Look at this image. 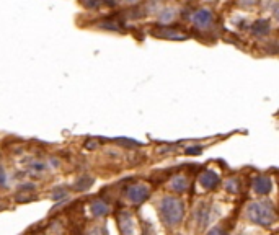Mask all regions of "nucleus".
Returning a JSON list of instances; mask_svg holds the SVG:
<instances>
[{
  "instance_id": "nucleus-20",
  "label": "nucleus",
  "mask_w": 279,
  "mask_h": 235,
  "mask_svg": "<svg viewBox=\"0 0 279 235\" xmlns=\"http://www.w3.org/2000/svg\"><path fill=\"white\" fill-rule=\"evenodd\" d=\"M209 235H225V232L222 231V229H219V227H214V229H212V231L209 232Z\"/></svg>"
},
{
  "instance_id": "nucleus-9",
  "label": "nucleus",
  "mask_w": 279,
  "mask_h": 235,
  "mask_svg": "<svg viewBox=\"0 0 279 235\" xmlns=\"http://www.w3.org/2000/svg\"><path fill=\"white\" fill-rule=\"evenodd\" d=\"M176 15H178V10L175 7H164V8H160V12L157 13V17H159L160 25H170L176 18Z\"/></svg>"
},
{
  "instance_id": "nucleus-5",
  "label": "nucleus",
  "mask_w": 279,
  "mask_h": 235,
  "mask_svg": "<svg viewBox=\"0 0 279 235\" xmlns=\"http://www.w3.org/2000/svg\"><path fill=\"white\" fill-rule=\"evenodd\" d=\"M273 183L268 176H256L253 180V190H255L258 195H268L271 191Z\"/></svg>"
},
{
  "instance_id": "nucleus-3",
  "label": "nucleus",
  "mask_w": 279,
  "mask_h": 235,
  "mask_svg": "<svg viewBox=\"0 0 279 235\" xmlns=\"http://www.w3.org/2000/svg\"><path fill=\"white\" fill-rule=\"evenodd\" d=\"M126 196L129 198L131 203L140 204L149 198V188L142 185V183H134V185H131L128 190H126Z\"/></svg>"
},
{
  "instance_id": "nucleus-23",
  "label": "nucleus",
  "mask_w": 279,
  "mask_h": 235,
  "mask_svg": "<svg viewBox=\"0 0 279 235\" xmlns=\"http://www.w3.org/2000/svg\"><path fill=\"white\" fill-rule=\"evenodd\" d=\"M199 152H201V149H190L188 154H199Z\"/></svg>"
},
{
  "instance_id": "nucleus-7",
  "label": "nucleus",
  "mask_w": 279,
  "mask_h": 235,
  "mask_svg": "<svg viewBox=\"0 0 279 235\" xmlns=\"http://www.w3.org/2000/svg\"><path fill=\"white\" fill-rule=\"evenodd\" d=\"M271 31V23L270 20H265V18H260L256 20L255 23L251 25V33L255 34V36H266L268 33Z\"/></svg>"
},
{
  "instance_id": "nucleus-14",
  "label": "nucleus",
  "mask_w": 279,
  "mask_h": 235,
  "mask_svg": "<svg viewBox=\"0 0 279 235\" xmlns=\"http://www.w3.org/2000/svg\"><path fill=\"white\" fill-rule=\"evenodd\" d=\"M197 217H199V224L202 222V226H206L207 219H209V209L204 206H199V209H197Z\"/></svg>"
},
{
  "instance_id": "nucleus-18",
  "label": "nucleus",
  "mask_w": 279,
  "mask_h": 235,
  "mask_svg": "<svg viewBox=\"0 0 279 235\" xmlns=\"http://www.w3.org/2000/svg\"><path fill=\"white\" fill-rule=\"evenodd\" d=\"M88 235H108V232H106L105 227H95L88 232Z\"/></svg>"
},
{
  "instance_id": "nucleus-13",
  "label": "nucleus",
  "mask_w": 279,
  "mask_h": 235,
  "mask_svg": "<svg viewBox=\"0 0 279 235\" xmlns=\"http://www.w3.org/2000/svg\"><path fill=\"white\" fill-rule=\"evenodd\" d=\"M145 8H147V12H149L150 15H157L160 12V8H162V5L159 0H149L145 5Z\"/></svg>"
},
{
  "instance_id": "nucleus-10",
  "label": "nucleus",
  "mask_w": 279,
  "mask_h": 235,
  "mask_svg": "<svg viewBox=\"0 0 279 235\" xmlns=\"http://www.w3.org/2000/svg\"><path fill=\"white\" fill-rule=\"evenodd\" d=\"M108 211H110L108 204H106L105 201H101V199H98V201H95L92 204V212L95 214L96 217L105 216V214H108Z\"/></svg>"
},
{
  "instance_id": "nucleus-6",
  "label": "nucleus",
  "mask_w": 279,
  "mask_h": 235,
  "mask_svg": "<svg viewBox=\"0 0 279 235\" xmlns=\"http://www.w3.org/2000/svg\"><path fill=\"white\" fill-rule=\"evenodd\" d=\"M219 185V175L214 173L212 170H206L201 175V186L206 188V190H214V188Z\"/></svg>"
},
{
  "instance_id": "nucleus-15",
  "label": "nucleus",
  "mask_w": 279,
  "mask_h": 235,
  "mask_svg": "<svg viewBox=\"0 0 279 235\" xmlns=\"http://www.w3.org/2000/svg\"><path fill=\"white\" fill-rule=\"evenodd\" d=\"M80 2H82V5H84L85 8L93 10V8H96L101 3V0H80Z\"/></svg>"
},
{
  "instance_id": "nucleus-17",
  "label": "nucleus",
  "mask_w": 279,
  "mask_h": 235,
  "mask_svg": "<svg viewBox=\"0 0 279 235\" xmlns=\"http://www.w3.org/2000/svg\"><path fill=\"white\" fill-rule=\"evenodd\" d=\"M237 3L240 5V7L248 8V7H253L255 3H258V0H237Z\"/></svg>"
},
{
  "instance_id": "nucleus-4",
  "label": "nucleus",
  "mask_w": 279,
  "mask_h": 235,
  "mask_svg": "<svg viewBox=\"0 0 279 235\" xmlns=\"http://www.w3.org/2000/svg\"><path fill=\"white\" fill-rule=\"evenodd\" d=\"M193 23L197 28H209L212 23V12L209 8H199L193 15Z\"/></svg>"
},
{
  "instance_id": "nucleus-19",
  "label": "nucleus",
  "mask_w": 279,
  "mask_h": 235,
  "mask_svg": "<svg viewBox=\"0 0 279 235\" xmlns=\"http://www.w3.org/2000/svg\"><path fill=\"white\" fill-rule=\"evenodd\" d=\"M225 188L229 191H232V193H235L237 190H238V183L235 181V180H230V181H227L225 183Z\"/></svg>"
},
{
  "instance_id": "nucleus-12",
  "label": "nucleus",
  "mask_w": 279,
  "mask_h": 235,
  "mask_svg": "<svg viewBox=\"0 0 279 235\" xmlns=\"http://www.w3.org/2000/svg\"><path fill=\"white\" fill-rule=\"evenodd\" d=\"M160 36H164L167 39H185V36L178 31H175V29H162Z\"/></svg>"
},
{
  "instance_id": "nucleus-16",
  "label": "nucleus",
  "mask_w": 279,
  "mask_h": 235,
  "mask_svg": "<svg viewBox=\"0 0 279 235\" xmlns=\"http://www.w3.org/2000/svg\"><path fill=\"white\" fill-rule=\"evenodd\" d=\"M98 27L105 28V29H111V31H119V29H121V28H118L119 25H118V23H114V22H106V23H100Z\"/></svg>"
},
{
  "instance_id": "nucleus-1",
  "label": "nucleus",
  "mask_w": 279,
  "mask_h": 235,
  "mask_svg": "<svg viewBox=\"0 0 279 235\" xmlns=\"http://www.w3.org/2000/svg\"><path fill=\"white\" fill-rule=\"evenodd\" d=\"M160 216L164 219L165 224L168 226H176L181 222L185 216V206L178 198L175 196H167L160 204Z\"/></svg>"
},
{
  "instance_id": "nucleus-21",
  "label": "nucleus",
  "mask_w": 279,
  "mask_h": 235,
  "mask_svg": "<svg viewBox=\"0 0 279 235\" xmlns=\"http://www.w3.org/2000/svg\"><path fill=\"white\" fill-rule=\"evenodd\" d=\"M121 2V0H105V3L108 5V7H116Z\"/></svg>"
},
{
  "instance_id": "nucleus-22",
  "label": "nucleus",
  "mask_w": 279,
  "mask_h": 235,
  "mask_svg": "<svg viewBox=\"0 0 279 235\" xmlns=\"http://www.w3.org/2000/svg\"><path fill=\"white\" fill-rule=\"evenodd\" d=\"M121 2L126 3V5H136V3H139L140 0H121Z\"/></svg>"
},
{
  "instance_id": "nucleus-2",
  "label": "nucleus",
  "mask_w": 279,
  "mask_h": 235,
  "mask_svg": "<svg viewBox=\"0 0 279 235\" xmlns=\"http://www.w3.org/2000/svg\"><path fill=\"white\" fill-rule=\"evenodd\" d=\"M248 217L260 226H271L276 221V212L271 203L268 201H255L248 206Z\"/></svg>"
},
{
  "instance_id": "nucleus-11",
  "label": "nucleus",
  "mask_w": 279,
  "mask_h": 235,
  "mask_svg": "<svg viewBox=\"0 0 279 235\" xmlns=\"http://www.w3.org/2000/svg\"><path fill=\"white\" fill-rule=\"evenodd\" d=\"M171 188L176 191V193H181V191H185L186 188H188V181H186V178L185 176H175L173 180H171Z\"/></svg>"
},
{
  "instance_id": "nucleus-8",
  "label": "nucleus",
  "mask_w": 279,
  "mask_h": 235,
  "mask_svg": "<svg viewBox=\"0 0 279 235\" xmlns=\"http://www.w3.org/2000/svg\"><path fill=\"white\" fill-rule=\"evenodd\" d=\"M119 227L123 235H134V221L129 212H123L119 216Z\"/></svg>"
}]
</instances>
